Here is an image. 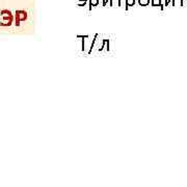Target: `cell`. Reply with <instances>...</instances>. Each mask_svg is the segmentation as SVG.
Returning <instances> with one entry per match:
<instances>
[{"label":"cell","mask_w":187,"mask_h":187,"mask_svg":"<svg viewBox=\"0 0 187 187\" xmlns=\"http://www.w3.org/2000/svg\"><path fill=\"white\" fill-rule=\"evenodd\" d=\"M110 6H112V8H117V6H120V0H111Z\"/></svg>","instance_id":"cell-6"},{"label":"cell","mask_w":187,"mask_h":187,"mask_svg":"<svg viewBox=\"0 0 187 187\" xmlns=\"http://www.w3.org/2000/svg\"><path fill=\"white\" fill-rule=\"evenodd\" d=\"M152 6H160V0H151Z\"/></svg>","instance_id":"cell-7"},{"label":"cell","mask_w":187,"mask_h":187,"mask_svg":"<svg viewBox=\"0 0 187 187\" xmlns=\"http://www.w3.org/2000/svg\"><path fill=\"white\" fill-rule=\"evenodd\" d=\"M108 3H109V5H110V4H111V0H103L102 5H103V6H107Z\"/></svg>","instance_id":"cell-9"},{"label":"cell","mask_w":187,"mask_h":187,"mask_svg":"<svg viewBox=\"0 0 187 187\" xmlns=\"http://www.w3.org/2000/svg\"><path fill=\"white\" fill-rule=\"evenodd\" d=\"M27 19V14L24 11H17L16 12V20L25 21Z\"/></svg>","instance_id":"cell-1"},{"label":"cell","mask_w":187,"mask_h":187,"mask_svg":"<svg viewBox=\"0 0 187 187\" xmlns=\"http://www.w3.org/2000/svg\"><path fill=\"white\" fill-rule=\"evenodd\" d=\"M138 4L140 6H148L150 4V0H138Z\"/></svg>","instance_id":"cell-3"},{"label":"cell","mask_w":187,"mask_h":187,"mask_svg":"<svg viewBox=\"0 0 187 187\" xmlns=\"http://www.w3.org/2000/svg\"><path fill=\"white\" fill-rule=\"evenodd\" d=\"M120 6L121 8H126V0H120Z\"/></svg>","instance_id":"cell-10"},{"label":"cell","mask_w":187,"mask_h":187,"mask_svg":"<svg viewBox=\"0 0 187 187\" xmlns=\"http://www.w3.org/2000/svg\"><path fill=\"white\" fill-rule=\"evenodd\" d=\"M173 6H183V0H173Z\"/></svg>","instance_id":"cell-4"},{"label":"cell","mask_w":187,"mask_h":187,"mask_svg":"<svg viewBox=\"0 0 187 187\" xmlns=\"http://www.w3.org/2000/svg\"><path fill=\"white\" fill-rule=\"evenodd\" d=\"M100 0H89V6H91V8L93 6H97L99 4Z\"/></svg>","instance_id":"cell-5"},{"label":"cell","mask_w":187,"mask_h":187,"mask_svg":"<svg viewBox=\"0 0 187 187\" xmlns=\"http://www.w3.org/2000/svg\"><path fill=\"white\" fill-rule=\"evenodd\" d=\"M86 2H88V0H77V4L79 6H84Z\"/></svg>","instance_id":"cell-8"},{"label":"cell","mask_w":187,"mask_h":187,"mask_svg":"<svg viewBox=\"0 0 187 187\" xmlns=\"http://www.w3.org/2000/svg\"><path fill=\"white\" fill-rule=\"evenodd\" d=\"M135 4V0H126V9H128L130 6H133Z\"/></svg>","instance_id":"cell-2"}]
</instances>
